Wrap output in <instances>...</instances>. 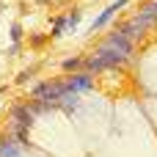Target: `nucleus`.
I'll list each match as a JSON object with an SVG mask.
<instances>
[{
	"label": "nucleus",
	"mask_w": 157,
	"mask_h": 157,
	"mask_svg": "<svg viewBox=\"0 0 157 157\" xmlns=\"http://www.w3.org/2000/svg\"><path fill=\"white\" fill-rule=\"evenodd\" d=\"M127 55H130V39H127V33L116 30L110 39L102 41V50H99V55H94L88 61V69L99 72V69H108V66H119L121 61H127Z\"/></svg>",
	"instance_id": "obj_1"
},
{
	"label": "nucleus",
	"mask_w": 157,
	"mask_h": 157,
	"mask_svg": "<svg viewBox=\"0 0 157 157\" xmlns=\"http://www.w3.org/2000/svg\"><path fill=\"white\" fill-rule=\"evenodd\" d=\"M63 94H66V86H63V83H44V86L33 88V97H36V99H44V102H55V99H61Z\"/></svg>",
	"instance_id": "obj_2"
},
{
	"label": "nucleus",
	"mask_w": 157,
	"mask_h": 157,
	"mask_svg": "<svg viewBox=\"0 0 157 157\" xmlns=\"http://www.w3.org/2000/svg\"><path fill=\"white\" fill-rule=\"evenodd\" d=\"M63 86H66L69 94H75V91H88V88H91V77H88V75H75V77H72L69 83H63Z\"/></svg>",
	"instance_id": "obj_3"
},
{
	"label": "nucleus",
	"mask_w": 157,
	"mask_h": 157,
	"mask_svg": "<svg viewBox=\"0 0 157 157\" xmlns=\"http://www.w3.org/2000/svg\"><path fill=\"white\" fill-rule=\"evenodd\" d=\"M124 3H127V0H116V3H113V6H110V8H105V11H102V14H99V19H97V22H94V25H91V30H99V28H102V25H105V22H108V19H110V17H113V14H116V11H119V8H121V6H124Z\"/></svg>",
	"instance_id": "obj_4"
},
{
	"label": "nucleus",
	"mask_w": 157,
	"mask_h": 157,
	"mask_svg": "<svg viewBox=\"0 0 157 157\" xmlns=\"http://www.w3.org/2000/svg\"><path fill=\"white\" fill-rule=\"evenodd\" d=\"M0 157H19V149L14 141H3L0 144Z\"/></svg>",
	"instance_id": "obj_5"
},
{
	"label": "nucleus",
	"mask_w": 157,
	"mask_h": 157,
	"mask_svg": "<svg viewBox=\"0 0 157 157\" xmlns=\"http://www.w3.org/2000/svg\"><path fill=\"white\" fill-rule=\"evenodd\" d=\"M14 119L19 121V127H28V124H30V110H25V108H17V110H14Z\"/></svg>",
	"instance_id": "obj_6"
},
{
	"label": "nucleus",
	"mask_w": 157,
	"mask_h": 157,
	"mask_svg": "<svg viewBox=\"0 0 157 157\" xmlns=\"http://www.w3.org/2000/svg\"><path fill=\"white\" fill-rule=\"evenodd\" d=\"M63 69H66V72H77V69H80V61H77V58H69V61H63Z\"/></svg>",
	"instance_id": "obj_7"
},
{
	"label": "nucleus",
	"mask_w": 157,
	"mask_h": 157,
	"mask_svg": "<svg viewBox=\"0 0 157 157\" xmlns=\"http://www.w3.org/2000/svg\"><path fill=\"white\" fill-rule=\"evenodd\" d=\"M149 11H152V14H155V17H157V0H155V3H152V6H149Z\"/></svg>",
	"instance_id": "obj_8"
}]
</instances>
